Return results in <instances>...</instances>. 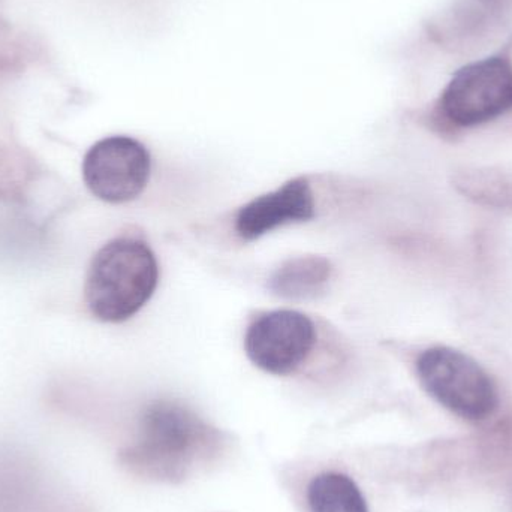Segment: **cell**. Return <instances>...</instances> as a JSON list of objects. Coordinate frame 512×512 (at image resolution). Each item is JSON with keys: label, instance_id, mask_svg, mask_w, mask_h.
I'll return each mask as SVG.
<instances>
[{"label": "cell", "instance_id": "1", "mask_svg": "<svg viewBox=\"0 0 512 512\" xmlns=\"http://www.w3.org/2000/svg\"><path fill=\"white\" fill-rule=\"evenodd\" d=\"M158 282L159 265L150 246L134 237H119L93 256L84 298L96 319L119 324L146 306Z\"/></svg>", "mask_w": 512, "mask_h": 512}, {"label": "cell", "instance_id": "2", "mask_svg": "<svg viewBox=\"0 0 512 512\" xmlns=\"http://www.w3.org/2000/svg\"><path fill=\"white\" fill-rule=\"evenodd\" d=\"M209 444V427L194 412L159 402L144 414L140 442L126 454V462L156 477H179Z\"/></svg>", "mask_w": 512, "mask_h": 512}, {"label": "cell", "instance_id": "3", "mask_svg": "<svg viewBox=\"0 0 512 512\" xmlns=\"http://www.w3.org/2000/svg\"><path fill=\"white\" fill-rule=\"evenodd\" d=\"M421 387L451 414L468 421L486 420L498 408V388L492 376L471 355L433 346L417 360Z\"/></svg>", "mask_w": 512, "mask_h": 512}, {"label": "cell", "instance_id": "4", "mask_svg": "<svg viewBox=\"0 0 512 512\" xmlns=\"http://www.w3.org/2000/svg\"><path fill=\"white\" fill-rule=\"evenodd\" d=\"M512 111V62L504 53L460 68L439 96L436 113L456 128L486 125Z\"/></svg>", "mask_w": 512, "mask_h": 512}, {"label": "cell", "instance_id": "5", "mask_svg": "<svg viewBox=\"0 0 512 512\" xmlns=\"http://www.w3.org/2000/svg\"><path fill=\"white\" fill-rule=\"evenodd\" d=\"M149 150L135 138L114 135L90 147L83 159V180L101 201L123 204L143 194L150 179Z\"/></svg>", "mask_w": 512, "mask_h": 512}, {"label": "cell", "instance_id": "6", "mask_svg": "<svg viewBox=\"0 0 512 512\" xmlns=\"http://www.w3.org/2000/svg\"><path fill=\"white\" fill-rule=\"evenodd\" d=\"M316 343L312 319L297 310H273L252 322L245 337L246 355L271 375H291L303 366Z\"/></svg>", "mask_w": 512, "mask_h": 512}, {"label": "cell", "instance_id": "7", "mask_svg": "<svg viewBox=\"0 0 512 512\" xmlns=\"http://www.w3.org/2000/svg\"><path fill=\"white\" fill-rule=\"evenodd\" d=\"M313 218L315 197L309 180L297 177L243 206L237 213L236 231L240 239L252 242L283 225Z\"/></svg>", "mask_w": 512, "mask_h": 512}, {"label": "cell", "instance_id": "8", "mask_svg": "<svg viewBox=\"0 0 512 512\" xmlns=\"http://www.w3.org/2000/svg\"><path fill=\"white\" fill-rule=\"evenodd\" d=\"M512 17V0H454L438 24L439 41L466 53L489 41Z\"/></svg>", "mask_w": 512, "mask_h": 512}, {"label": "cell", "instance_id": "9", "mask_svg": "<svg viewBox=\"0 0 512 512\" xmlns=\"http://www.w3.org/2000/svg\"><path fill=\"white\" fill-rule=\"evenodd\" d=\"M333 265L324 256L303 255L286 259L271 273L268 289L292 301L315 300L327 291Z\"/></svg>", "mask_w": 512, "mask_h": 512}, {"label": "cell", "instance_id": "10", "mask_svg": "<svg viewBox=\"0 0 512 512\" xmlns=\"http://www.w3.org/2000/svg\"><path fill=\"white\" fill-rule=\"evenodd\" d=\"M454 188L475 204L512 212V171L499 167H472L457 171Z\"/></svg>", "mask_w": 512, "mask_h": 512}, {"label": "cell", "instance_id": "11", "mask_svg": "<svg viewBox=\"0 0 512 512\" xmlns=\"http://www.w3.org/2000/svg\"><path fill=\"white\" fill-rule=\"evenodd\" d=\"M310 512H369L360 487L348 475L325 472L307 489Z\"/></svg>", "mask_w": 512, "mask_h": 512}, {"label": "cell", "instance_id": "12", "mask_svg": "<svg viewBox=\"0 0 512 512\" xmlns=\"http://www.w3.org/2000/svg\"><path fill=\"white\" fill-rule=\"evenodd\" d=\"M502 53H504L505 56H507L508 59H510L512 62V39H511L510 44L507 45V48H505V50L502 51Z\"/></svg>", "mask_w": 512, "mask_h": 512}]
</instances>
